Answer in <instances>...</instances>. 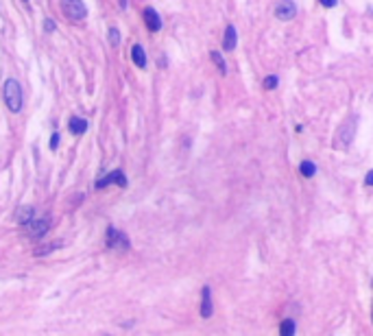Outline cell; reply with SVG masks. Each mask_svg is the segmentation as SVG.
<instances>
[{
  "label": "cell",
  "instance_id": "6da1fadb",
  "mask_svg": "<svg viewBox=\"0 0 373 336\" xmlns=\"http://www.w3.org/2000/svg\"><path fill=\"white\" fill-rule=\"evenodd\" d=\"M356 127H358V118L354 116V114L342 120V124L338 127V131H336V146H338V148H350L354 136H356Z\"/></svg>",
  "mask_w": 373,
  "mask_h": 336
},
{
  "label": "cell",
  "instance_id": "7a4b0ae2",
  "mask_svg": "<svg viewBox=\"0 0 373 336\" xmlns=\"http://www.w3.org/2000/svg\"><path fill=\"white\" fill-rule=\"evenodd\" d=\"M4 103L11 112L22 110V88L16 79H7V83H4Z\"/></svg>",
  "mask_w": 373,
  "mask_h": 336
},
{
  "label": "cell",
  "instance_id": "3957f363",
  "mask_svg": "<svg viewBox=\"0 0 373 336\" xmlns=\"http://www.w3.org/2000/svg\"><path fill=\"white\" fill-rule=\"evenodd\" d=\"M59 4H62V11H64V16L68 18V20H72V22L86 20L88 7L81 2V0H62Z\"/></svg>",
  "mask_w": 373,
  "mask_h": 336
},
{
  "label": "cell",
  "instance_id": "277c9868",
  "mask_svg": "<svg viewBox=\"0 0 373 336\" xmlns=\"http://www.w3.org/2000/svg\"><path fill=\"white\" fill-rule=\"evenodd\" d=\"M294 16H297V4H294V0H282L278 7H275V18L282 22L292 20Z\"/></svg>",
  "mask_w": 373,
  "mask_h": 336
},
{
  "label": "cell",
  "instance_id": "5b68a950",
  "mask_svg": "<svg viewBox=\"0 0 373 336\" xmlns=\"http://www.w3.org/2000/svg\"><path fill=\"white\" fill-rule=\"evenodd\" d=\"M107 247L124 251V249H129V240H127L124 234H120V232L114 230V227H110V230H107Z\"/></svg>",
  "mask_w": 373,
  "mask_h": 336
},
{
  "label": "cell",
  "instance_id": "8992f818",
  "mask_svg": "<svg viewBox=\"0 0 373 336\" xmlns=\"http://www.w3.org/2000/svg\"><path fill=\"white\" fill-rule=\"evenodd\" d=\"M48 227H50V218H33L31 223L26 225V230L31 236H44V234L48 232Z\"/></svg>",
  "mask_w": 373,
  "mask_h": 336
},
{
  "label": "cell",
  "instance_id": "52a82bcc",
  "mask_svg": "<svg viewBox=\"0 0 373 336\" xmlns=\"http://www.w3.org/2000/svg\"><path fill=\"white\" fill-rule=\"evenodd\" d=\"M142 16H144V22H146L148 31H160V28H162V18H160V14L153 7H146Z\"/></svg>",
  "mask_w": 373,
  "mask_h": 336
},
{
  "label": "cell",
  "instance_id": "ba28073f",
  "mask_svg": "<svg viewBox=\"0 0 373 336\" xmlns=\"http://www.w3.org/2000/svg\"><path fill=\"white\" fill-rule=\"evenodd\" d=\"M110 184H118V186H127V177L122 175L120 170H114V172H110L107 177H103V179H98L96 182V188H105V186H110Z\"/></svg>",
  "mask_w": 373,
  "mask_h": 336
},
{
  "label": "cell",
  "instance_id": "9c48e42d",
  "mask_svg": "<svg viewBox=\"0 0 373 336\" xmlns=\"http://www.w3.org/2000/svg\"><path fill=\"white\" fill-rule=\"evenodd\" d=\"M201 314L206 316V319L212 316V290H210L208 286L201 290Z\"/></svg>",
  "mask_w": 373,
  "mask_h": 336
},
{
  "label": "cell",
  "instance_id": "30bf717a",
  "mask_svg": "<svg viewBox=\"0 0 373 336\" xmlns=\"http://www.w3.org/2000/svg\"><path fill=\"white\" fill-rule=\"evenodd\" d=\"M238 44V33H236V26L234 24H230V26L225 28V38H222V48L225 50H234Z\"/></svg>",
  "mask_w": 373,
  "mask_h": 336
},
{
  "label": "cell",
  "instance_id": "8fae6325",
  "mask_svg": "<svg viewBox=\"0 0 373 336\" xmlns=\"http://www.w3.org/2000/svg\"><path fill=\"white\" fill-rule=\"evenodd\" d=\"M33 216H35V210L31 206H22V208L16 210V220L20 225H28L33 220Z\"/></svg>",
  "mask_w": 373,
  "mask_h": 336
},
{
  "label": "cell",
  "instance_id": "7c38bea8",
  "mask_svg": "<svg viewBox=\"0 0 373 336\" xmlns=\"http://www.w3.org/2000/svg\"><path fill=\"white\" fill-rule=\"evenodd\" d=\"M131 59H134V64L138 68H144V66H146V52H144V48L140 44H136L131 48Z\"/></svg>",
  "mask_w": 373,
  "mask_h": 336
},
{
  "label": "cell",
  "instance_id": "4fadbf2b",
  "mask_svg": "<svg viewBox=\"0 0 373 336\" xmlns=\"http://www.w3.org/2000/svg\"><path fill=\"white\" fill-rule=\"evenodd\" d=\"M86 129H88V122L83 118H79V116H72L70 118V131L74 136H81V134H86Z\"/></svg>",
  "mask_w": 373,
  "mask_h": 336
},
{
  "label": "cell",
  "instance_id": "5bb4252c",
  "mask_svg": "<svg viewBox=\"0 0 373 336\" xmlns=\"http://www.w3.org/2000/svg\"><path fill=\"white\" fill-rule=\"evenodd\" d=\"M210 57H212V62L216 64V68H218V72H220V74H227V64H225V59H222V55H220V52L212 50V52H210Z\"/></svg>",
  "mask_w": 373,
  "mask_h": 336
},
{
  "label": "cell",
  "instance_id": "9a60e30c",
  "mask_svg": "<svg viewBox=\"0 0 373 336\" xmlns=\"http://www.w3.org/2000/svg\"><path fill=\"white\" fill-rule=\"evenodd\" d=\"M280 336H294V321H292V319L282 321V326H280Z\"/></svg>",
  "mask_w": 373,
  "mask_h": 336
},
{
  "label": "cell",
  "instance_id": "2e32d148",
  "mask_svg": "<svg viewBox=\"0 0 373 336\" xmlns=\"http://www.w3.org/2000/svg\"><path fill=\"white\" fill-rule=\"evenodd\" d=\"M299 170H302V175L304 177H312L316 172V166H314V162H302V166H299Z\"/></svg>",
  "mask_w": 373,
  "mask_h": 336
},
{
  "label": "cell",
  "instance_id": "e0dca14e",
  "mask_svg": "<svg viewBox=\"0 0 373 336\" xmlns=\"http://www.w3.org/2000/svg\"><path fill=\"white\" fill-rule=\"evenodd\" d=\"M110 44L114 48L120 46V33H118V28H110Z\"/></svg>",
  "mask_w": 373,
  "mask_h": 336
},
{
  "label": "cell",
  "instance_id": "ac0fdd59",
  "mask_svg": "<svg viewBox=\"0 0 373 336\" xmlns=\"http://www.w3.org/2000/svg\"><path fill=\"white\" fill-rule=\"evenodd\" d=\"M278 76H266V79H264V88H266V90H275V88H278Z\"/></svg>",
  "mask_w": 373,
  "mask_h": 336
},
{
  "label": "cell",
  "instance_id": "d6986e66",
  "mask_svg": "<svg viewBox=\"0 0 373 336\" xmlns=\"http://www.w3.org/2000/svg\"><path fill=\"white\" fill-rule=\"evenodd\" d=\"M44 28H46L48 33H52V31H55V22H52L50 18H46V20H44Z\"/></svg>",
  "mask_w": 373,
  "mask_h": 336
},
{
  "label": "cell",
  "instance_id": "ffe728a7",
  "mask_svg": "<svg viewBox=\"0 0 373 336\" xmlns=\"http://www.w3.org/2000/svg\"><path fill=\"white\" fill-rule=\"evenodd\" d=\"M318 2L323 4V7H328V9H332V7H336V0H318Z\"/></svg>",
  "mask_w": 373,
  "mask_h": 336
},
{
  "label": "cell",
  "instance_id": "44dd1931",
  "mask_svg": "<svg viewBox=\"0 0 373 336\" xmlns=\"http://www.w3.org/2000/svg\"><path fill=\"white\" fill-rule=\"evenodd\" d=\"M57 144H59V134H52V138H50V148H57Z\"/></svg>",
  "mask_w": 373,
  "mask_h": 336
},
{
  "label": "cell",
  "instance_id": "7402d4cb",
  "mask_svg": "<svg viewBox=\"0 0 373 336\" xmlns=\"http://www.w3.org/2000/svg\"><path fill=\"white\" fill-rule=\"evenodd\" d=\"M364 184H366V186H373V170H369V172H366V177H364Z\"/></svg>",
  "mask_w": 373,
  "mask_h": 336
},
{
  "label": "cell",
  "instance_id": "603a6c76",
  "mask_svg": "<svg viewBox=\"0 0 373 336\" xmlns=\"http://www.w3.org/2000/svg\"><path fill=\"white\" fill-rule=\"evenodd\" d=\"M371 319H373V310H371Z\"/></svg>",
  "mask_w": 373,
  "mask_h": 336
}]
</instances>
